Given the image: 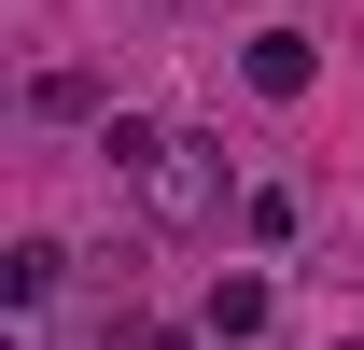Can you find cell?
<instances>
[{"label":"cell","instance_id":"6da1fadb","mask_svg":"<svg viewBox=\"0 0 364 350\" xmlns=\"http://www.w3.org/2000/svg\"><path fill=\"white\" fill-rule=\"evenodd\" d=\"M127 182H140V211H154V224H225V140H196V127H168Z\"/></svg>","mask_w":364,"mask_h":350},{"label":"cell","instance_id":"7a4b0ae2","mask_svg":"<svg viewBox=\"0 0 364 350\" xmlns=\"http://www.w3.org/2000/svg\"><path fill=\"white\" fill-rule=\"evenodd\" d=\"M309 70H322L309 28H252V43H238V85H252V98H309Z\"/></svg>","mask_w":364,"mask_h":350},{"label":"cell","instance_id":"3957f363","mask_svg":"<svg viewBox=\"0 0 364 350\" xmlns=\"http://www.w3.org/2000/svg\"><path fill=\"white\" fill-rule=\"evenodd\" d=\"M210 336H225V350L267 336V280H252V266H238V280H210Z\"/></svg>","mask_w":364,"mask_h":350},{"label":"cell","instance_id":"5b68a950","mask_svg":"<svg viewBox=\"0 0 364 350\" xmlns=\"http://www.w3.org/2000/svg\"><path fill=\"white\" fill-rule=\"evenodd\" d=\"M112 350H196V336H168V322H127V336H112Z\"/></svg>","mask_w":364,"mask_h":350},{"label":"cell","instance_id":"277c9868","mask_svg":"<svg viewBox=\"0 0 364 350\" xmlns=\"http://www.w3.org/2000/svg\"><path fill=\"white\" fill-rule=\"evenodd\" d=\"M56 280H70V253H56V238H28V253L0 266V295H14V308H43V295H56Z\"/></svg>","mask_w":364,"mask_h":350}]
</instances>
